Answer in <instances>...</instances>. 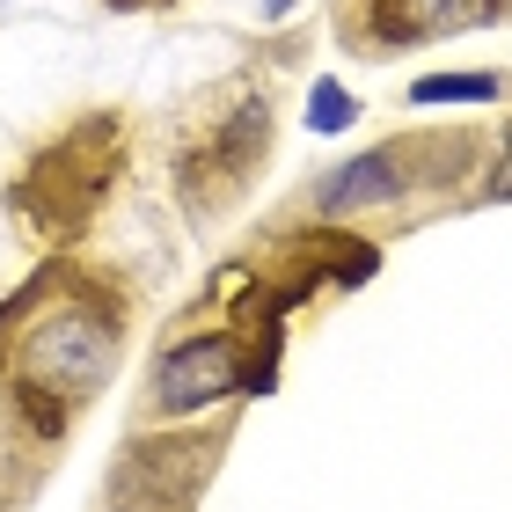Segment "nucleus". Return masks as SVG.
I'll list each match as a JSON object with an SVG mask.
<instances>
[{
    "label": "nucleus",
    "instance_id": "nucleus-1",
    "mask_svg": "<svg viewBox=\"0 0 512 512\" xmlns=\"http://www.w3.org/2000/svg\"><path fill=\"white\" fill-rule=\"evenodd\" d=\"M132 344V293L110 271L44 264L0 300V417L22 447L52 454L74 417L118 381Z\"/></svg>",
    "mask_w": 512,
    "mask_h": 512
},
{
    "label": "nucleus",
    "instance_id": "nucleus-2",
    "mask_svg": "<svg viewBox=\"0 0 512 512\" xmlns=\"http://www.w3.org/2000/svg\"><path fill=\"white\" fill-rule=\"evenodd\" d=\"M271 154H278V88L264 74H227L176 110L169 191L198 227H213L264 183Z\"/></svg>",
    "mask_w": 512,
    "mask_h": 512
},
{
    "label": "nucleus",
    "instance_id": "nucleus-3",
    "mask_svg": "<svg viewBox=\"0 0 512 512\" xmlns=\"http://www.w3.org/2000/svg\"><path fill=\"white\" fill-rule=\"evenodd\" d=\"M125 161H132V118L125 110H81L22 154V169L8 183V213L22 220L30 242L66 249L103 220Z\"/></svg>",
    "mask_w": 512,
    "mask_h": 512
},
{
    "label": "nucleus",
    "instance_id": "nucleus-4",
    "mask_svg": "<svg viewBox=\"0 0 512 512\" xmlns=\"http://www.w3.org/2000/svg\"><path fill=\"white\" fill-rule=\"evenodd\" d=\"M483 169V132L454 125V132H388L366 154H352L344 169H330L308 191L315 213H366V205H403V198H432L454 191Z\"/></svg>",
    "mask_w": 512,
    "mask_h": 512
},
{
    "label": "nucleus",
    "instance_id": "nucleus-5",
    "mask_svg": "<svg viewBox=\"0 0 512 512\" xmlns=\"http://www.w3.org/2000/svg\"><path fill=\"white\" fill-rule=\"evenodd\" d=\"M242 330H191V337L161 344V359L147 374V417L154 425H183V417L235 403V395H271L278 322H256V337H242Z\"/></svg>",
    "mask_w": 512,
    "mask_h": 512
},
{
    "label": "nucleus",
    "instance_id": "nucleus-6",
    "mask_svg": "<svg viewBox=\"0 0 512 512\" xmlns=\"http://www.w3.org/2000/svg\"><path fill=\"white\" fill-rule=\"evenodd\" d=\"M512 0H330V37L352 59H403L447 37H476V30H505Z\"/></svg>",
    "mask_w": 512,
    "mask_h": 512
},
{
    "label": "nucleus",
    "instance_id": "nucleus-7",
    "mask_svg": "<svg viewBox=\"0 0 512 512\" xmlns=\"http://www.w3.org/2000/svg\"><path fill=\"white\" fill-rule=\"evenodd\" d=\"M498 96H512L505 74H491V66H469V74H417L403 103H417V110H447V103H498Z\"/></svg>",
    "mask_w": 512,
    "mask_h": 512
},
{
    "label": "nucleus",
    "instance_id": "nucleus-8",
    "mask_svg": "<svg viewBox=\"0 0 512 512\" xmlns=\"http://www.w3.org/2000/svg\"><path fill=\"white\" fill-rule=\"evenodd\" d=\"M352 125H359V96L337 88V81H315L308 88V132L330 139V132H352Z\"/></svg>",
    "mask_w": 512,
    "mask_h": 512
},
{
    "label": "nucleus",
    "instance_id": "nucleus-9",
    "mask_svg": "<svg viewBox=\"0 0 512 512\" xmlns=\"http://www.w3.org/2000/svg\"><path fill=\"white\" fill-rule=\"evenodd\" d=\"M483 161H491V176H483V198H512V125L498 132V147L483 154Z\"/></svg>",
    "mask_w": 512,
    "mask_h": 512
},
{
    "label": "nucleus",
    "instance_id": "nucleus-10",
    "mask_svg": "<svg viewBox=\"0 0 512 512\" xmlns=\"http://www.w3.org/2000/svg\"><path fill=\"white\" fill-rule=\"evenodd\" d=\"M103 8H118V15H161V8H183V0H103Z\"/></svg>",
    "mask_w": 512,
    "mask_h": 512
},
{
    "label": "nucleus",
    "instance_id": "nucleus-11",
    "mask_svg": "<svg viewBox=\"0 0 512 512\" xmlns=\"http://www.w3.org/2000/svg\"><path fill=\"white\" fill-rule=\"evenodd\" d=\"M256 8H264V22H286V15H293V0H256Z\"/></svg>",
    "mask_w": 512,
    "mask_h": 512
},
{
    "label": "nucleus",
    "instance_id": "nucleus-12",
    "mask_svg": "<svg viewBox=\"0 0 512 512\" xmlns=\"http://www.w3.org/2000/svg\"><path fill=\"white\" fill-rule=\"evenodd\" d=\"M110 512H139V505H110Z\"/></svg>",
    "mask_w": 512,
    "mask_h": 512
}]
</instances>
